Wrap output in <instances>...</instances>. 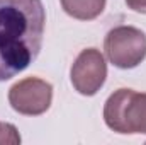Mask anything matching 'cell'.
Masks as SVG:
<instances>
[{
  "label": "cell",
  "instance_id": "obj_2",
  "mask_svg": "<svg viewBox=\"0 0 146 145\" xmlns=\"http://www.w3.org/2000/svg\"><path fill=\"white\" fill-rule=\"evenodd\" d=\"M104 121L117 133H146V94L119 89L104 106Z\"/></svg>",
  "mask_w": 146,
  "mask_h": 145
},
{
  "label": "cell",
  "instance_id": "obj_6",
  "mask_svg": "<svg viewBox=\"0 0 146 145\" xmlns=\"http://www.w3.org/2000/svg\"><path fill=\"white\" fill-rule=\"evenodd\" d=\"M63 10L80 21H92L106 9V0H60Z\"/></svg>",
  "mask_w": 146,
  "mask_h": 145
},
{
  "label": "cell",
  "instance_id": "obj_5",
  "mask_svg": "<svg viewBox=\"0 0 146 145\" xmlns=\"http://www.w3.org/2000/svg\"><path fill=\"white\" fill-rule=\"evenodd\" d=\"M70 77L75 91H78L82 96L97 94L107 77V63L104 55L95 48L83 50L72 65Z\"/></svg>",
  "mask_w": 146,
  "mask_h": 145
},
{
  "label": "cell",
  "instance_id": "obj_1",
  "mask_svg": "<svg viewBox=\"0 0 146 145\" xmlns=\"http://www.w3.org/2000/svg\"><path fill=\"white\" fill-rule=\"evenodd\" d=\"M44 24L41 0H0V82L15 77L37 58Z\"/></svg>",
  "mask_w": 146,
  "mask_h": 145
},
{
  "label": "cell",
  "instance_id": "obj_8",
  "mask_svg": "<svg viewBox=\"0 0 146 145\" xmlns=\"http://www.w3.org/2000/svg\"><path fill=\"white\" fill-rule=\"evenodd\" d=\"M127 7L133 9L134 12H141V14H146V0H126Z\"/></svg>",
  "mask_w": 146,
  "mask_h": 145
},
{
  "label": "cell",
  "instance_id": "obj_7",
  "mask_svg": "<svg viewBox=\"0 0 146 145\" xmlns=\"http://www.w3.org/2000/svg\"><path fill=\"white\" fill-rule=\"evenodd\" d=\"M15 145L21 144V135L17 132V128L10 123H0V145Z\"/></svg>",
  "mask_w": 146,
  "mask_h": 145
},
{
  "label": "cell",
  "instance_id": "obj_4",
  "mask_svg": "<svg viewBox=\"0 0 146 145\" xmlns=\"http://www.w3.org/2000/svg\"><path fill=\"white\" fill-rule=\"evenodd\" d=\"M53 101V87L42 79L27 77L14 84L9 91V103L14 111L26 114V116H37L46 113Z\"/></svg>",
  "mask_w": 146,
  "mask_h": 145
},
{
  "label": "cell",
  "instance_id": "obj_3",
  "mask_svg": "<svg viewBox=\"0 0 146 145\" xmlns=\"http://www.w3.org/2000/svg\"><path fill=\"white\" fill-rule=\"evenodd\" d=\"M104 50L117 68H134L146 56V34L133 26H117L107 33Z\"/></svg>",
  "mask_w": 146,
  "mask_h": 145
}]
</instances>
